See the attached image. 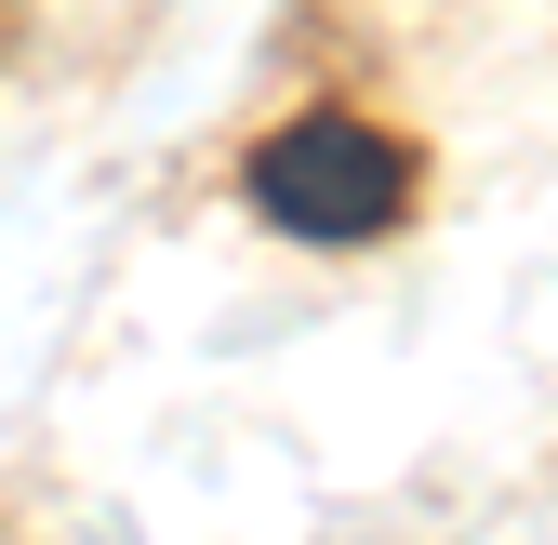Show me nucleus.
<instances>
[{
  "label": "nucleus",
  "instance_id": "obj_1",
  "mask_svg": "<svg viewBox=\"0 0 558 545\" xmlns=\"http://www.w3.org/2000/svg\"><path fill=\"white\" fill-rule=\"evenodd\" d=\"M240 186H253V214H266L279 240L345 253V240H386V227L412 214L426 160H412L386 120H360V107H306V120H279L266 147L240 160Z\"/></svg>",
  "mask_w": 558,
  "mask_h": 545
}]
</instances>
